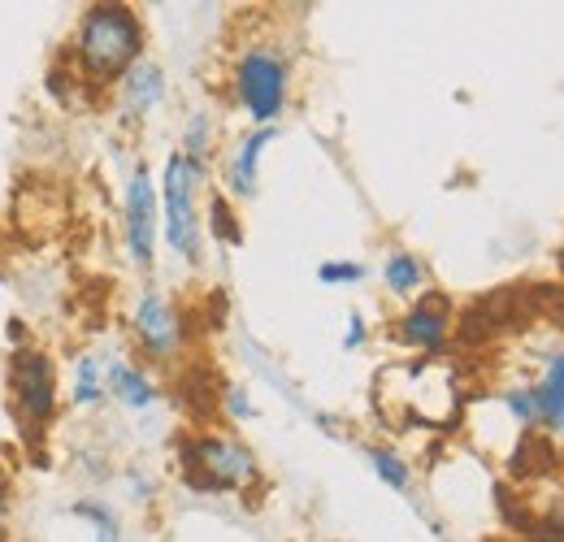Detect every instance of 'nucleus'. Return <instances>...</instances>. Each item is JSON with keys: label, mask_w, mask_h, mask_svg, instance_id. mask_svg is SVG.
Masks as SVG:
<instances>
[{"label": "nucleus", "mask_w": 564, "mask_h": 542, "mask_svg": "<svg viewBox=\"0 0 564 542\" xmlns=\"http://www.w3.org/2000/svg\"><path fill=\"white\" fill-rule=\"evenodd\" d=\"M205 139H209V122H205V118H196V122H192V131H187V148H192V161H196V156L205 152Z\"/></svg>", "instance_id": "obj_20"}, {"label": "nucleus", "mask_w": 564, "mask_h": 542, "mask_svg": "<svg viewBox=\"0 0 564 542\" xmlns=\"http://www.w3.org/2000/svg\"><path fill=\"white\" fill-rule=\"evenodd\" d=\"M226 404H230L235 416H252V404L243 400V391H230V395H226Z\"/></svg>", "instance_id": "obj_21"}, {"label": "nucleus", "mask_w": 564, "mask_h": 542, "mask_svg": "<svg viewBox=\"0 0 564 542\" xmlns=\"http://www.w3.org/2000/svg\"><path fill=\"white\" fill-rule=\"evenodd\" d=\"M0 517H4V499H0Z\"/></svg>", "instance_id": "obj_23"}, {"label": "nucleus", "mask_w": 564, "mask_h": 542, "mask_svg": "<svg viewBox=\"0 0 564 542\" xmlns=\"http://www.w3.org/2000/svg\"><path fill=\"white\" fill-rule=\"evenodd\" d=\"M78 512L91 517V521H100V542H122V534H118V525H113L109 512H100V508H91V503H78Z\"/></svg>", "instance_id": "obj_17"}, {"label": "nucleus", "mask_w": 564, "mask_h": 542, "mask_svg": "<svg viewBox=\"0 0 564 542\" xmlns=\"http://www.w3.org/2000/svg\"><path fill=\"white\" fill-rule=\"evenodd\" d=\"M140 48H143V31L131 9H122V4H96V9H87L83 31H78V57H83L87 74L113 78V74L135 66Z\"/></svg>", "instance_id": "obj_1"}, {"label": "nucleus", "mask_w": 564, "mask_h": 542, "mask_svg": "<svg viewBox=\"0 0 564 542\" xmlns=\"http://www.w3.org/2000/svg\"><path fill=\"white\" fill-rule=\"evenodd\" d=\"M270 139H274V131L265 127V131H257V136L239 148L235 170H230V187H235L239 196H252V192H257V161H261V152L270 148Z\"/></svg>", "instance_id": "obj_10"}, {"label": "nucleus", "mask_w": 564, "mask_h": 542, "mask_svg": "<svg viewBox=\"0 0 564 542\" xmlns=\"http://www.w3.org/2000/svg\"><path fill=\"white\" fill-rule=\"evenodd\" d=\"M152 230H156L152 178H148V170H135L131 192H127V239H131V252H135L140 265L152 261Z\"/></svg>", "instance_id": "obj_6"}, {"label": "nucleus", "mask_w": 564, "mask_h": 542, "mask_svg": "<svg viewBox=\"0 0 564 542\" xmlns=\"http://www.w3.org/2000/svg\"><path fill=\"white\" fill-rule=\"evenodd\" d=\"M369 465H373V474L382 477L387 486H395V490L409 486V465H404L395 452H378V447H373V452H369Z\"/></svg>", "instance_id": "obj_14"}, {"label": "nucleus", "mask_w": 564, "mask_h": 542, "mask_svg": "<svg viewBox=\"0 0 564 542\" xmlns=\"http://www.w3.org/2000/svg\"><path fill=\"white\" fill-rule=\"evenodd\" d=\"M213 235L221 239V243H239V226H235V213H230V204L213 200Z\"/></svg>", "instance_id": "obj_16"}, {"label": "nucleus", "mask_w": 564, "mask_h": 542, "mask_svg": "<svg viewBox=\"0 0 564 542\" xmlns=\"http://www.w3.org/2000/svg\"><path fill=\"white\" fill-rule=\"evenodd\" d=\"M360 339H365V326H360V317H352V330H348V347H360Z\"/></svg>", "instance_id": "obj_22"}, {"label": "nucleus", "mask_w": 564, "mask_h": 542, "mask_svg": "<svg viewBox=\"0 0 564 542\" xmlns=\"http://www.w3.org/2000/svg\"><path fill=\"white\" fill-rule=\"evenodd\" d=\"M74 400L78 404H96L100 400V365L87 356V360H78V387H74Z\"/></svg>", "instance_id": "obj_15"}, {"label": "nucleus", "mask_w": 564, "mask_h": 542, "mask_svg": "<svg viewBox=\"0 0 564 542\" xmlns=\"http://www.w3.org/2000/svg\"><path fill=\"white\" fill-rule=\"evenodd\" d=\"M187 481L196 490H239V486L257 481V460L239 443L200 438L187 447Z\"/></svg>", "instance_id": "obj_3"}, {"label": "nucleus", "mask_w": 564, "mask_h": 542, "mask_svg": "<svg viewBox=\"0 0 564 542\" xmlns=\"http://www.w3.org/2000/svg\"><path fill=\"white\" fill-rule=\"evenodd\" d=\"M404 339L417 343V347H438V343L447 339L443 300H425V304H417V308L404 317Z\"/></svg>", "instance_id": "obj_9"}, {"label": "nucleus", "mask_w": 564, "mask_h": 542, "mask_svg": "<svg viewBox=\"0 0 564 542\" xmlns=\"http://www.w3.org/2000/svg\"><path fill=\"white\" fill-rule=\"evenodd\" d=\"M13 391H18V408L44 425L57 408V378H53V365L40 356V351H18L13 360Z\"/></svg>", "instance_id": "obj_5"}, {"label": "nucleus", "mask_w": 564, "mask_h": 542, "mask_svg": "<svg viewBox=\"0 0 564 542\" xmlns=\"http://www.w3.org/2000/svg\"><path fill=\"white\" fill-rule=\"evenodd\" d=\"M161 69L156 66H135L127 74V100H131V109L143 113V109H152L156 100H161Z\"/></svg>", "instance_id": "obj_11"}, {"label": "nucleus", "mask_w": 564, "mask_h": 542, "mask_svg": "<svg viewBox=\"0 0 564 542\" xmlns=\"http://www.w3.org/2000/svg\"><path fill=\"white\" fill-rule=\"evenodd\" d=\"M508 408H512L517 421H525V425L534 421V400H530V391H512V395H508Z\"/></svg>", "instance_id": "obj_19"}, {"label": "nucleus", "mask_w": 564, "mask_h": 542, "mask_svg": "<svg viewBox=\"0 0 564 542\" xmlns=\"http://www.w3.org/2000/svg\"><path fill=\"white\" fill-rule=\"evenodd\" d=\"M317 278H322V282H360L365 270H360V265H339V261H330V265L317 270Z\"/></svg>", "instance_id": "obj_18"}, {"label": "nucleus", "mask_w": 564, "mask_h": 542, "mask_svg": "<svg viewBox=\"0 0 564 542\" xmlns=\"http://www.w3.org/2000/svg\"><path fill=\"white\" fill-rule=\"evenodd\" d=\"M109 387L118 391V400H122V404H131V408L152 404V387H148V378L135 373L131 365H113V369H109Z\"/></svg>", "instance_id": "obj_12"}, {"label": "nucleus", "mask_w": 564, "mask_h": 542, "mask_svg": "<svg viewBox=\"0 0 564 542\" xmlns=\"http://www.w3.org/2000/svg\"><path fill=\"white\" fill-rule=\"evenodd\" d=\"M196 183H200V161L170 156V165H165V239L187 261H196V252H200V239H196Z\"/></svg>", "instance_id": "obj_2"}, {"label": "nucleus", "mask_w": 564, "mask_h": 542, "mask_svg": "<svg viewBox=\"0 0 564 542\" xmlns=\"http://www.w3.org/2000/svg\"><path fill=\"white\" fill-rule=\"evenodd\" d=\"M135 330H140V339L148 343V351H156V356L174 351V343H178V322H174V313H170V304H165L161 295H143L140 300Z\"/></svg>", "instance_id": "obj_7"}, {"label": "nucleus", "mask_w": 564, "mask_h": 542, "mask_svg": "<svg viewBox=\"0 0 564 542\" xmlns=\"http://www.w3.org/2000/svg\"><path fill=\"white\" fill-rule=\"evenodd\" d=\"M239 100L248 105V113L257 122H274L286 105V66H282L279 53L270 48H252L243 62H239Z\"/></svg>", "instance_id": "obj_4"}, {"label": "nucleus", "mask_w": 564, "mask_h": 542, "mask_svg": "<svg viewBox=\"0 0 564 542\" xmlns=\"http://www.w3.org/2000/svg\"><path fill=\"white\" fill-rule=\"evenodd\" d=\"M422 282V265L413 261V257H404V252H395L391 261H387V286L391 291H400V295H409L413 286Z\"/></svg>", "instance_id": "obj_13"}, {"label": "nucleus", "mask_w": 564, "mask_h": 542, "mask_svg": "<svg viewBox=\"0 0 564 542\" xmlns=\"http://www.w3.org/2000/svg\"><path fill=\"white\" fill-rule=\"evenodd\" d=\"M534 400V421L552 425V430H564V356H556L543 373V382L530 391Z\"/></svg>", "instance_id": "obj_8"}]
</instances>
